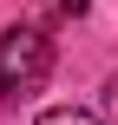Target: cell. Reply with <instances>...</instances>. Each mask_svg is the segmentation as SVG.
I'll use <instances>...</instances> for the list:
<instances>
[{
    "instance_id": "obj_1",
    "label": "cell",
    "mask_w": 118,
    "mask_h": 125,
    "mask_svg": "<svg viewBox=\"0 0 118 125\" xmlns=\"http://www.w3.org/2000/svg\"><path fill=\"white\" fill-rule=\"evenodd\" d=\"M46 73H53V40H46V26H7V33H0V92L20 105V99H33V92L46 86Z\"/></svg>"
},
{
    "instance_id": "obj_2",
    "label": "cell",
    "mask_w": 118,
    "mask_h": 125,
    "mask_svg": "<svg viewBox=\"0 0 118 125\" xmlns=\"http://www.w3.org/2000/svg\"><path fill=\"white\" fill-rule=\"evenodd\" d=\"M33 125H105L99 112H85V105H46Z\"/></svg>"
},
{
    "instance_id": "obj_3",
    "label": "cell",
    "mask_w": 118,
    "mask_h": 125,
    "mask_svg": "<svg viewBox=\"0 0 118 125\" xmlns=\"http://www.w3.org/2000/svg\"><path fill=\"white\" fill-rule=\"evenodd\" d=\"M59 13H72V20H79V13H85V0H59Z\"/></svg>"
},
{
    "instance_id": "obj_4",
    "label": "cell",
    "mask_w": 118,
    "mask_h": 125,
    "mask_svg": "<svg viewBox=\"0 0 118 125\" xmlns=\"http://www.w3.org/2000/svg\"><path fill=\"white\" fill-rule=\"evenodd\" d=\"M105 92H112V119H118V79H112V86H105Z\"/></svg>"
}]
</instances>
